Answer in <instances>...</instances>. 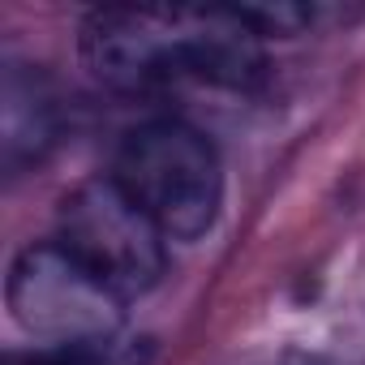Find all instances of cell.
Here are the masks:
<instances>
[{"label": "cell", "mask_w": 365, "mask_h": 365, "mask_svg": "<svg viewBox=\"0 0 365 365\" xmlns=\"http://www.w3.org/2000/svg\"><path fill=\"white\" fill-rule=\"evenodd\" d=\"M112 180L159 224L168 241L202 237L224 202V163L215 142L172 116L125 133Z\"/></svg>", "instance_id": "3957f363"}, {"label": "cell", "mask_w": 365, "mask_h": 365, "mask_svg": "<svg viewBox=\"0 0 365 365\" xmlns=\"http://www.w3.org/2000/svg\"><path fill=\"white\" fill-rule=\"evenodd\" d=\"M14 322L35 339V365H99L116 348L125 297L61 241L26 245L9 271Z\"/></svg>", "instance_id": "7a4b0ae2"}, {"label": "cell", "mask_w": 365, "mask_h": 365, "mask_svg": "<svg viewBox=\"0 0 365 365\" xmlns=\"http://www.w3.org/2000/svg\"><path fill=\"white\" fill-rule=\"evenodd\" d=\"M56 142V95L39 69L9 65L5 73V163H39Z\"/></svg>", "instance_id": "5b68a950"}, {"label": "cell", "mask_w": 365, "mask_h": 365, "mask_svg": "<svg viewBox=\"0 0 365 365\" xmlns=\"http://www.w3.org/2000/svg\"><path fill=\"white\" fill-rule=\"evenodd\" d=\"M258 39L241 9H95L78 52L112 95H155L176 82L245 91L262 78Z\"/></svg>", "instance_id": "6da1fadb"}, {"label": "cell", "mask_w": 365, "mask_h": 365, "mask_svg": "<svg viewBox=\"0 0 365 365\" xmlns=\"http://www.w3.org/2000/svg\"><path fill=\"white\" fill-rule=\"evenodd\" d=\"M56 241L125 301L150 292L168 262V254H163L168 237L112 176L82 180L61 202V237Z\"/></svg>", "instance_id": "277c9868"}]
</instances>
